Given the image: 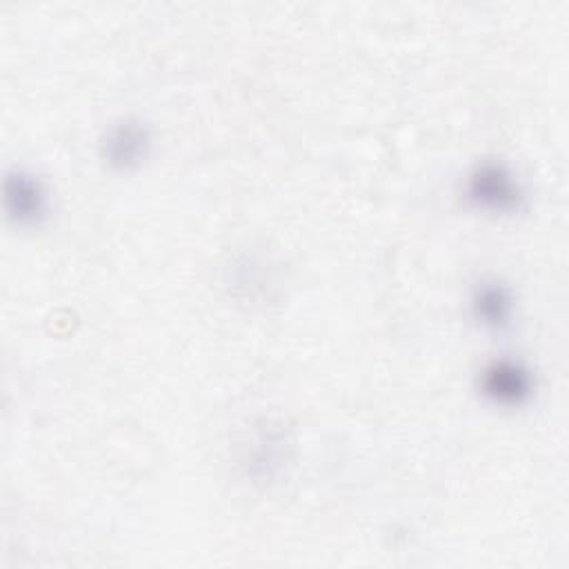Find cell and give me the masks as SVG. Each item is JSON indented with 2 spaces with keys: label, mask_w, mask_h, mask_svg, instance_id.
<instances>
[{
  "label": "cell",
  "mask_w": 569,
  "mask_h": 569,
  "mask_svg": "<svg viewBox=\"0 0 569 569\" xmlns=\"http://www.w3.org/2000/svg\"><path fill=\"white\" fill-rule=\"evenodd\" d=\"M467 198L491 211H511L522 200V189L513 173L500 162H482L478 164L465 184Z\"/></svg>",
  "instance_id": "cell-1"
},
{
  "label": "cell",
  "mask_w": 569,
  "mask_h": 569,
  "mask_svg": "<svg viewBox=\"0 0 569 569\" xmlns=\"http://www.w3.org/2000/svg\"><path fill=\"white\" fill-rule=\"evenodd\" d=\"M4 207L20 224L38 222L47 211V196L36 176L16 169L4 178Z\"/></svg>",
  "instance_id": "cell-2"
},
{
  "label": "cell",
  "mask_w": 569,
  "mask_h": 569,
  "mask_svg": "<svg viewBox=\"0 0 569 569\" xmlns=\"http://www.w3.org/2000/svg\"><path fill=\"white\" fill-rule=\"evenodd\" d=\"M480 385L491 400L500 405H518L531 393V373L520 362L500 358L485 367Z\"/></svg>",
  "instance_id": "cell-3"
},
{
  "label": "cell",
  "mask_w": 569,
  "mask_h": 569,
  "mask_svg": "<svg viewBox=\"0 0 569 569\" xmlns=\"http://www.w3.org/2000/svg\"><path fill=\"white\" fill-rule=\"evenodd\" d=\"M149 142L151 138H149L147 124H142L140 120L127 118L107 131L102 140V153L109 164L127 169L138 164L147 156Z\"/></svg>",
  "instance_id": "cell-4"
},
{
  "label": "cell",
  "mask_w": 569,
  "mask_h": 569,
  "mask_svg": "<svg viewBox=\"0 0 569 569\" xmlns=\"http://www.w3.org/2000/svg\"><path fill=\"white\" fill-rule=\"evenodd\" d=\"M473 316L485 325L500 329L509 325L511 311H513V298L511 291L500 282H482L473 298H471Z\"/></svg>",
  "instance_id": "cell-5"
}]
</instances>
